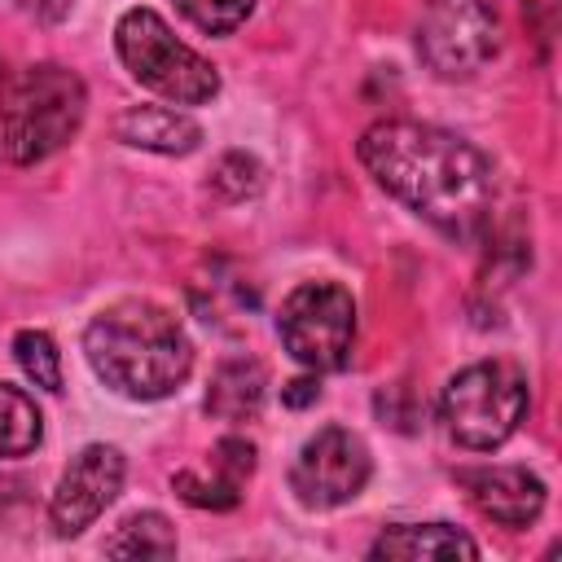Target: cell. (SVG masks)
Segmentation results:
<instances>
[{
    "instance_id": "cell-3",
    "label": "cell",
    "mask_w": 562,
    "mask_h": 562,
    "mask_svg": "<svg viewBox=\"0 0 562 562\" xmlns=\"http://www.w3.org/2000/svg\"><path fill=\"white\" fill-rule=\"evenodd\" d=\"M88 110L83 79L66 66H26L0 92V162L31 167L70 145Z\"/></svg>"
},
{
    "instance_id": "cell-1",
    "label": "cell",
    "mask_w": 562,
    "mask_h": 562,
    "mask_svg": "<svg viewBox=\"0 0 562 562\" xmlns=\"http://www.w3.org/2000/svg\"><path fill=\"white\" fill-rule=\"evenodd\" d=\"M356 154L395 202L417 211L439 233L474 237L487 224L496 198L492 162L461 136L413 119H386L364 127Z\"/></svg>"
},
{
    "instance_id": "cell-2",
    "label": "cell",
    "mask_w": 562,
    "mask_h": 562,
    "mask_svg": "<svg viewBox=\"0 0 562 562\" xmlns=\"http://www.w3.org/2000/svg\"><path fill=\"white\" fill-rule=\"evenodd\" d=\"M83 351L97 378L127 400H162L180 391L193 369V347L180 321L145 299H127L101 312L83 334Z\"/></svg>"
},
{
    "instance_id": "cell-5",
    "label": "cell",
    "mask_w": 562,
    "mask_h": 562,
    "mask_svg": "<svg viewBox=\"0 0 562 562\" xmlns=\"http://www.w3.org/2000/svg\"><path fill=\"white\" fill-rule=\"evenodd\" d=\"M527 413V378L505 360H479L461 369L439 400L443 430L474 452L501 448Z\"/></svg>"
},
{
    "instance_id": "cell-20",
    "label": "cell",
    "mask_w": 562,
    "mask_h": 562,
    "mask_svg": "<svg viewBox=\"0 0 562 562\" xmlns=\"http://www.w3.org/2000/svg\"><path fill=\"white\" fill-rule=\"evenodd\" d=\"M316 395H321V386H316V378H294V382H285V386H281V400H285L290 408H303V404H316Z\"/></svg>"
},
{
    "instance_id": "cell-8",
    "label": "cell",
    "mask_w": 562,
    "mask_h": 562,
    "mask_svg": "<svg viewBox=\"0 0 562 562\" xmlns=\"http://www.w3.org/2000/svg\"><path fill=\"white\" fill-rule=\"evenodd\" d=\"M369 470L373 461L364 439L351 435L347 426H325L299 448L290 465V487L307 509H334L360 496V487L369 483Z\"/></svg>"
},
{
    "instance_id": "cell-4",
    "label": "cell",
    "mask_w": 562,
    "mask_h": 562,
    "mask_svg": "<svg viewBox=\"0 0 562 562\" xmlns=\"http://www.w3.org/2000/svg\"><path fill=\"white\" fill-rule=\"evenodd\" d=\"M114 44L132 79L176 105H202L220 92L215 66L198 57L184 40H176L154 9H127L114 26Z\"/></svg>"
},
{
    "instance_id": "cell-14",
    "label": "cell",
    "mask_w": 562,
    "mask_h": 562,
    "mask_svg": "<svg viewBox=\"0 0 562 562\" xmlns=\"http://www.w3.org/2000/svg\"><path fill=\"white\" fill-rule=\"evenodd\" d=\"M263 391H268V373L259 360L241 356V360H224L211 378V391H206V413L211 417H224V422H246L259 413L263 404Z\"/></svg>"
},
{
    "instance_id": "cell-16",
    "label": "cell",
    "mask_w": 562,
    "mask_h": 562,
    "mask_svg": "<svg viewBox=\"0 0 562 562\" xmlns=\"http://www.w3.org/2000/svg\"><path fill=\"white\" fill-rule=\"evenodd\" d=\"M110 558H171L176 553V531L162 514H132L105 544Z\"/></svg>"
},
{
    "instance_id": "cell-11",
    "label": "cell",
    "mask_w": 562,
    "mask_h": 562,
    "mask_svg": "<svg viewBox=\"0 0 562 562\" xmlns=\"http://www.w3.org/2000/svg\"><path fill=\"white\" fill-rule=\"evenodd\" d=\"M250 470H255V448L246 439H237V435H224L211 448V474L180 470L171 483L198 509H233L241 501V483L250 479Z\"/></svg>"
},
{
    "instance_id": "cell-17",
    "label": "cell",
    "mask_w": 562,
    "mask_h": 562,
    "mask_svg": "<svg viewBox=\"0 0 562 562\" xmlns=\"http://www.w3.org/2000/svg\"><path fill=\"white\" fill-rule=\"evenodd\" d=\"M13 356L22 364V373L44 386V391H61V356H57V342L44 334V329H22L13 338Z\"/></svg>"
},
{
    "instance_id": "cell-10",
    "label": "cell",
    "mask_w": 562,
    "mask_h": 562,
    "mask_svg": "<svg viewBox=\"0 0 562 562\" xmlns=\"http://www.w3.org/2000/svg\"><path fill=\"white\" fill-rule=\"evenodd\" d=\"M457 483L465 487L474 509L501 527H527L544 509V483L522 465H470L457 470Z\"/></svg>"
},
{
    "instance_id": "cell-21",
    "label": "cell",
    "mask_w": 562,
    "mask_h": 562,
    "mask_svg": "<svg viewBox=\"0 0 562 562\" xmlns=\"http://www.w3.org/2000/svg\"><path fill=\"white\" fill-rule=\"evenodd\" d=\"M31 13H40V18H48V22H57L66 9H70V0H22Z\"/></svg>"
},
{
    "instance_id": "cell-22",
    "label": "cell",
    "mask_w": 562,
    "mask_h": 562,
    "mask_svg": "<svg viewBox=\"0 0 562 562\" xmlns=\"http://www.w3.org/2000/svg\"><path fill=\"white\" fill-rule=\"evenodd\" d=\"M4 83H9V79H4V66H0V92H4Z\"/></svg>"
},
{
    "instance_id": "cell-9",
    "label": "cell",
    "mask_w": 562,
    "mask_h": 562,
    "mask_svg": "<svg viewBox=\"0 0 562 562\" xmlns=\"http://www.w3.org/2000/svg\"><path fill=\"white\" fill-rule=\"evenodd\" d=\"M123 487V452L110 443H88L61 474L53 501H48V522L57 536H79L83 527H92L105 505L119 496Z\"/></svg>"
},
{
    "instance_id": "cell-15",
    "label": "cell",
    "mask_w": 562,
    "mask_h": 562,
    "mask_svg": "<svg viewBox=\"0 0 562 562\" xmlns=\"http://www.w3.org/2000/svg\"><path fill=\"white\" fill-rule=\"evenodd\" d=\"M44 435V417L35 400L9 382H0V457H26Z\"/></svg>"
},
{
    "instance_id": "cell-12",
    "label": "cell",
    "mask_w": 562,
    "mask_h": 562,
    "mask_svg": "<svg viewBox=\"0 0 562 562\" xmlns=\"http://www.w3.org/2000/svg\"><path fill=\"white\" fill-rule=\"evenodd\" d=\"M114 127H119V140L149 154H189L202 140V127L184 110H167V105H132L119 114Z\"/></svg>"
},
{
    "instance_id": "cell-6",
    "label": "cell",
    "mask_w": 562,
    "mask_h": 562,
    "mask_svg": "<svg viewBox=\"0 0 562 562\" xmlns=\"http://www.w3.org/2000/svg\"><path fill=\"white\" fill-rule=\"evenodd\" d=\"M285 351L307 369H342L356 342V299L334 281H303L277 316Z\"/></svg>"
},
{
    "instance_id": "cell-7",
    "label": "cell",
    "mask_w": 562,
    "mask_h": 562,
    "mask_svg": "<svg viewBox=\"0 0 562 562\" xmlns=\"http://www.w3.org/2000/svg\"><path fill=\"white\" fill-rule=\"evenodd\" d=\"M417 48L443 79L483 70L501 48V18L492 0H426L417 22Z\"/></svg>"
},
{
    "instance_id": "cell-18",
    "label": "cell",
    "mask_w": 562,
    "mask_h": 562,
    "mask_svg": "<svg viewBox=\"0 0 562 562\" xmlns=\"http://www.w3.org/2000/svg\"><path fill=\"white\" fill-rule=\"evenodd\" d=\"M180 4V13L198 26V31H206V35H228V31H237L241 22H246V13L255 9V0H176Z\"/></svg>"
},
{
    "instance_id": "cell-19",
    "label": "cell",
    "mask_w": 562,
    "mask_h": 562,
    "mask_svg": "<svg viewBox=\"0 0 562 562\" xmlns=\"http://www.w3.org/2000/svg\"><path fill=\"white\" fill-rule=\"evenodd\" d=\"M211 184L220 189V198L241 202V198H250V193L263 184V176H259V162H255V158H246V154H228V158L215 167Z\"/></svg>"
},
{
    "instance_id": "cell-13",
    "label": "cell",
    "mask_w": 562,
    "mask_h": 562,
    "mask_svg": "<svg viewBox=\"0 0 562 562\" xmlns=\"http://www.w3.org/2000/svg\"><path fill=\"white\" fill-rule=\"evenodd\" d=\"M369 553L373 558H408V562H417V558L443 562V558H479V544L465 531L448 527V522H426V527H391V531H382Z\"/></svg>"
}]
</instances>
